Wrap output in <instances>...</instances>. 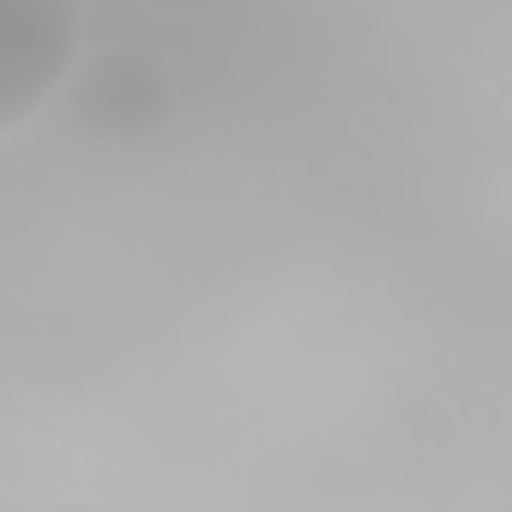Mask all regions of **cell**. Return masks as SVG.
<instances>
[{
	"label": "cell",
	"mask_w": 512,
	"mask_h": 512,
	"mask_svg": "<svg viewBox=\"0 0 512 512\" xmlns=\"http://www.w3.org/2000/svg\"><path fill=\"white\" fill-rule=\"evenodd\" d=\"M67 121L103 145L151 139L175 121V79L151 49H91L67 73Z\"/></svg>",
	"instance_id": "6da1fadb"
},
{
	"label": "cell",
	"mask_w": 512,
	"mask_h": 512,
	"mask_svg": "<svg viewBox=\"0 0 512 512\" xmlns=\"http://www.w3.org/2000/svg\"><path fill=\"white\" fill-rule=\"evenodd\" d=\"M79 61L73 0H0V133L31 121Z\"/></svg>",
	"instance_id": "7a4b0ae2"
},
{
	"label": "cell",
	"mask_w": 512,
	"mask_h": 512,
	"mask_svg": "<svg viewBox=\"0 0 512 512\" xmlns=\"http://www.w3.org/2000/svg\"><path fill=\"white\" fill-rule=\"evenodd\" d=\"M43 512H115V506H103V500H55Z\"/></svg>",
	"instance_id": "3957f363"
}]
</instances>
